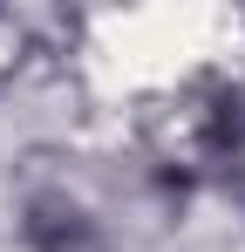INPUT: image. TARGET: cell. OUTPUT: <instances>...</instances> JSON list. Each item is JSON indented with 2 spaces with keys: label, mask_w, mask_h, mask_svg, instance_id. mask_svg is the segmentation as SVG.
I'll return each instance as SVG.
<instances>
[{
  "label": "cell",
  "mask_w": 245,
  "mask_h": 252,
  "mask_svg": "<svg viewBox=\"0 0 245 252\" xmlns=\"http://www.w3.org/2000/svg\"><path fill=\"white\" fill-rule=\"evenodd\" d=\"M14 232L28 252H116L102 218L82 205L61 177H41L21 191V211H14Z\"/></svg>",
  "instance_id": "1"
}]
</instances>
